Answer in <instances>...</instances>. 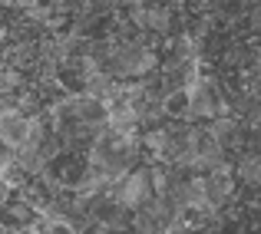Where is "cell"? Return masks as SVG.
I'll return each instance as SVG.
<instances>
[{"label":"cell","instance_id":"1","mask_svg":"<svg viewBox=\"0 0 261 234\" xmlns=\"http://www.w3.org/2000/svg\"><path fill=\"white\" fill-rule=\"evenodd\" d=\"M10 162H13V149H7L4 142H0V178H4V171H7Z\"/></svg>","mask_w":261,"mask_h":234},{"label":"cell","instance_id":"2","mask_svg":"<svg viewBox=\"0 0 261 234\" xmlns=\"http://www.w3.org/2000/svg\"><path fill=\"white\" fill-rule=\"evenodd\" d=\"M7 198H10V185H7L4 178H0V208L7 204Z\"/></svg>","mask_w":261,"mask_h":234},{"label":"cell","instance_id":"3","mask_svg":"<svg viewBox=\"0 0 261 234\" xmlns=\"http://www.w3.org/2000/svg\"><path fill=\"white\" fill-rule=\"evenodd\" d=\"M17 234H40L37 228H23V231H17Z\"/></svg>","mask_w":261,"mask_h":234}]
</instances>
